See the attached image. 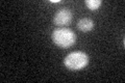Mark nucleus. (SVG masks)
Here are the masks:
<instances>
[{"instance_id":"nucleus-1","label":"nucleus","mask_w":125,"mask_h":83,"mask_svg":"<svg viewBox=\"0 0 125 83\" xmlns=\"http://www.w3.org/2000/svg\"><path fill=\"white\" fill-rule=\"evenodd\" d=\"M51 37H52V41L54 42V44L64 49L70 48L71 46L74 45V43L76 41V37L74 32L67 28L55 29L52 32Z\"/></svg>"},{"instance_id":"nucleus-2","label":"nucleus","mask_w":125,"mask_h":83,"mask_svg":"<svg viewBox=\"0 0 125 83\" xmlns=\"http://www.w3.org/2000/svg\"><path fill=\"white\" fill-rule=\"evenodd\" d=\"M64 64L68 70L79 71L88 65L89 56L84 52H72L66 56Z\"/></svg>"},{"instance_id":"nucleus-3","label":"nucleus","mask_w":125,"mask_h":83,"mask_svg":"<svg viewBox=\"0 0 125 83\" xmlns=\"http://www.w3.org/2000/svg\"><path fill=\"white\" fill-rule=\"evenodd\" d=\"M72 18H73V15L71 13V10H69L67 9H62L60 10H57L56 14L54 15L53 23L54 25H57V26L68 25L72 21Z\"/></svg>"},{"instance_id":"nucleus-4","label":"nucleus","mask_w":125,"mask_h":83,"mask_svg":"<svg viewBox=\"0 0 125 83\" xmlns=\"http://www.w3.org/2000/svg\"><path fill=\"white\" fill-rule=\"evenodd\" d=\"M77 28L80 31H83V32H88V31H91L94 28V22L91 19L88 18L81 19L77 23Z\"/></svg>"},{"instance_id":"nucleus-5","label":"nucleus","mask_w":125,"mask_h":83,"mask_svg":"<svg viewBox=\"0 0 125 83\" xmlns=\"http://www.w3.org/2000/svg\"><path fill=\"white\" fill-rule=\"evenodd\" d=\"M85 5L88 6L89 9L96 10L101 5V1L100 0H85Z\"/></svg>"},{"instance_id":"nucleus-6","label":"nucleus","mask_w":125,"mask_h":83,"mask_svg":"<svg viewBox=\"0 0 125 83\" xmlns=\"http://www.w3.org/2000/svg\"><path fill=\"white\" fill-rule=\"evenodd\" d=\"M50 2H60L58 0H50Z\"/></svg>"}]
</instances>
